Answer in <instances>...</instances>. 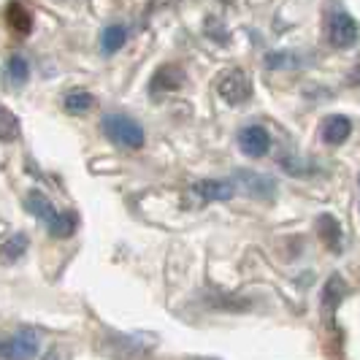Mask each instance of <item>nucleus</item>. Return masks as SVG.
<instances>
[{"instance_id": "15", "label": "nucleus", "mask_w": 360, "mask_h": 360, "mask_svg": "<svg viewBox=\"0 0 360 360\" xmlns=\"http://www.w3.org/2000/svg\"><path fill=\"white\" fill-rule=\"evenodd\" d=\"M181 82H184V73L179 71V68H162L155 79H152V90L158 92V90H176Z\"/></svg>"}, {"instance_id": "7", "label": "nucleus", "mask_w": 360, "mask_h": 360, "mask_svg": "<svg viewBox=\"0 0 360 360\" xmlns=\"http://www.w3.org/2000/svg\"><path fill=\"white\" fill-rule=\"evenodd\" d=\"M344 292H347V285H344L342 276H330L323 290V314L328 325H333V314H336V309L342 304Z\"/></svg>"}, {"instance_id": "5", "label": "nucleus", "mask_w": 360, "mask_h": 360, "mask_svg": "<svg viewBox=\"0 0 360 360\" xmlns=\"http://www.w3.org/2000/svg\"><path fill=\"white\" fill-rule=\"evenodd\" d=\"M238 146H241V152H244L247 158H263L271 146V139H269V133H266V127H260V125L241 127V130H238Z\"/></svg>"}, {"instance_id": "3", "label": "nucleus", "mask_w": 360, "mask_h": 360, "mask_svg": "<svg viewBox=\"0 0 360 360\" xmlns=\"http://www.w3.org/2000/svg\"><path fill=\"white\" fill-rule=\"evenodd\" d=\"M217 92H219L222 101H228L231 106H236V103H244L252 95V84H250V79H247L244 71H231L222 76Z\"/></svg>"}, {"instance_id": "17", "label": "nucleus", "mask_w": 360, "mask_h": 360, "mask_svg": "<svg viewBox=\"0 0 360 360\" xmlns=\"http://www.w3.org/2000/svg\"><path fill=\"white\" fill-rule=\"evenodd\" d=\"M25 203H27L30 214H36L38 219H44V222H49V219H52V217L57 214V212H54V206H52V203H49L46 198H44L41 193H30Z\"/></svg>"}, {"instance_id": "16", "label": "nucleus", "mask_w": 360, "mask_h": 360, "mask_svg": "<svg viewBox=\"0 0 360 360\" xmlns=\"http://www.w3.org/2000/svg\"><path fill=\"white\" fill-rule=\"evenodd\" d=\"M122 44H125V27L111 25V27L103 30V36H101V49L106 54H114L117 49H122Z\"/></svg>"}, {"instance_id": "19", "label": "nucleus", "mask_w": 360, "mask_h": 360, "mask_svg": "<svg viewBox=\"0 0 360 360\" xmlns=\"http://www.w3.org/2000/svg\"><path fill=\"white\" fill-rule=\"evenodd\" d=\"M27 73H30V68H27V60H25V57H11V60H8V76H11L17 84L27 82Z\"/></svg>"}, {"instance_id": "1", "label": "nucleus", "mask_w": 360, "mask_h": 360, "mask_svg": "<svg viewBox=\"0 0 360 360\" xmlns=\"http://www.w3.org/2000/svg\"><path fill=\"white\" fill-rule=\"evenodd\" d=\"M103 133L117 146H127V149H141L146 141L141 125H136L130 117H122V114H108V117H103Z\"/></svg>"}, {"instance_id": "6", "label": "nucleus", "mask_w": 360, "mask_h": 360, "mask_svg": "<svg viewBox=\"0 0 360 360\" xmlns=\"http://www.w3.org/2000/svg\"><path fill=\"white\" fill-rule=\"evenodd\" d=\"M233 193H236L233 181H219V179L198 181V184L190 187V195L198 200V203H206V200H228L233 198Z\"/></svg>"}, {"instance_id": "11", "label": "nucleus", "mask_w": 360, "mask_h": 360, "mask_svg": "<svg viewBox=\"0 0 360 360\" xmlns=\"http://www.w3.org/2000/svg\"><path fill=\"white\" fill-rule=\"evenodd\" d=\"M317 228H320V236H323V241L330 250H339V247H342V225H339L333 217L323 214L317 219Z\"/></svg>"}, {"instance_id": "2", "label": "nucleus", "mask_w": 360, "mask_h": 360, "mask_svg": "<svg viewBox=\"0 0 360 360\" xmlns=\"http://www.w3.org/2000/svg\"><path fill=\"white\" fill-rule=\"evenodd\" d=\"M358 22L349 17V14H344V11H336L333 17L328 19V38H330V44L333 46H339V49H349V46H355L358 44Z\"/></svg>"}, {"instance_id": "18", "label": "nucleus", "mask_w": 360, "mask_h": 360, "mask_svg": "<svg viewBox=\"0 0 360 360\" xmlns=\"http://www.w3.org/2000/svg\"><path fill=\"white\" fill-rule=\"evenodd\" d=\"M17 136H19V120L6 106H0V141H14Z\"/></svg>"}, {"instance_id": "9", "label": "nucleus", "mask_w": 360, "mask_h": 360, "mask_svg": "<svg viewBox=\"0 0 360 360\" xmlns=\"http://www.w3.org/2000/svg\"><path fill=\"white\" fill-rule=\"evenodd\" d=\"M236 184H238L241 190H247L250 195H257V198H271L274 190H276L271 179H263V176H257V174H247V171H238V174H236Z\"/></svg>"}, {"instance_id": "14", "label": "nucleus", "mask_w": 360, "mask_h": 360, "mask_svg": "<svg viewBox=\"0 0 360 360\" xmlns=\"http://www.w3.org/2000/svg\"><path fill=\"white\" fill-rule=\"evenodd\" d=\"M95 103V98H92L90 92H71V95H65V101H63V108L68 111V114H87Z\"/></svg>"}, {"instance_id": "4", "label": "nucleus", "mask_w": 360, "mask_h": 360, "mask_svg": "<svg viewBox=\"0 0 360 360\" xmlns=\"http://www.w3.org/2000/svg\"><path fill=\"white\" fill-rule=\"evenodd\" d=\"M38 336L33 330H19L17 336L0 339V358H36Z\"/></svg>"}, {"instance_id": "8", "label": "nucleus", "mask_w": 360, "mask_h": 360, "mask_svg": "<svg viewBox=\"0 0 360 360\" xmlns=\"http://www.w3.org/2000/svg\"><path fill=\"white\" fill-rule=\"evenodd\" d=\"M349 133H352V122H349V117H342V114H333V117H328L323 122V141L330 146H339L344 144L347 139H349Z\"/></svg>"}, {"instance_id": "13", "label": "nucleus", "mask_w": 360, "mask_h": 360, "mask_svg": "<svg viewBox=\"0 0 360 360\" xmlns=\"http://www.w3.org/2000/svg\"><path fill=\"white\" fill-rule=\"evenodd\" d=\"M25 250H27V236L25 233L11 236V238L0 247V260H3V263H17L19 257L25 255Z\"/></svg>"}, {"instance_id": "10", "label": "nucleus", "mask_w": 360, "mask_h": 360, "mask_svg": "<svg viewBox=\"0 0 360 360\" xmlns=\"http://www.w3.org/2000/svg\"><path fill=\"white\" fill-rule=\"evenodd\" d=\"M6 19H8L11 30L19 33V36H27L30 27H33V17H30V11H27L22 3H11L8 11H6Z\"/></svg>"}, {"instance_id": "12", "label": "nucleus", "mask_w": 360, "mask_h": 360, "mask_svg": "<svg viewBox=\"0 0 360 360\" xmlns=\"http://www.w3.org/2000/svg\"><path fill=\"white\" fill-rule=\"evenodd\" d=\"M46 225H49V231H52L54 238H68V236H73V231H76V217H73L71 212H57Z\"/></svg>"}]
</instances>
